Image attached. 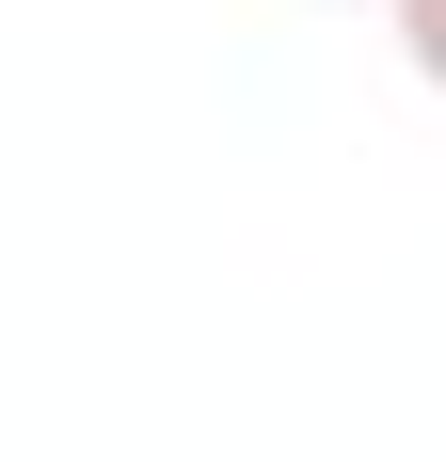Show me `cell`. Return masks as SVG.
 Segmentation results:
<instances>
[{
  "label": "cell",
  "mask_w": 446,
  "mask_h": 462,
  "mask_svg": "<svg viewBox=\"0 0 446 462\" xmlns=\"http://www.w3.org/2000/svg\"><path fill=\"white\" fill-rule=\"evenodd\" d=\"M399 64H414V80L446 96V0H399Z\"/></svg>",
  "instance_id": "obj_1"
}]
</instances>
